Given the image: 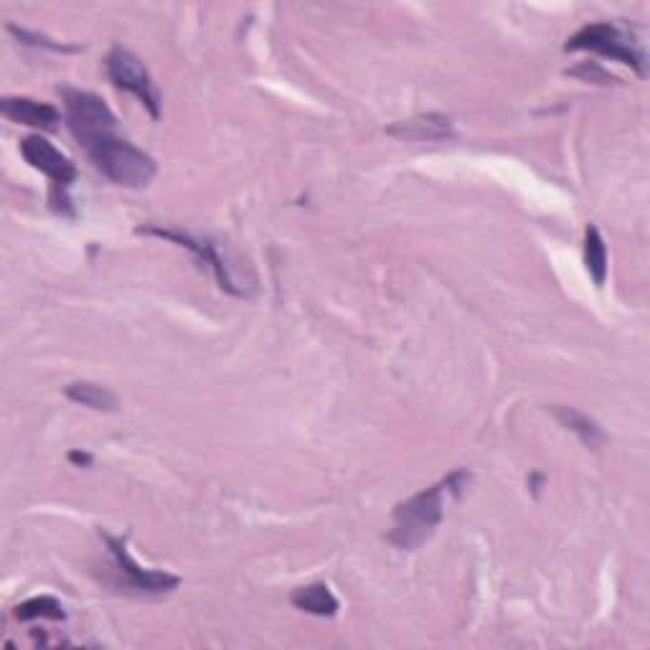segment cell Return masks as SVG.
<instances>
[{
	"mask_svg": "<svg viewBox=\"0 0 650 650\" xmlns=\"http://www.w3.org/2000/svg\"><path fill=\"white\" fill-rule=\"evenodd\" d=\"M81 148L87 150L89 160L94 162V168L104 178H110L117 186H125V189H145L158 170L156 160L148 153L135 148L133 143H127L117 133L97 135L92 141L81 143Z\"/></svg>",
	"mask_w": 650,
	"mask_h": 650,
	"instance_id": "obj_2",
	"label": "cell"
},
{
	"mask_svg": "<svg viewBox=\"0 0 650 650\" xmlns=\"http://www.w3.org/2000/svg\"><path fill=\"white\" fill-rule=\"evenodd\" d=\"M21 156L38 173H44L48 181H52V193H48V201H52V209L61 216H75V206H71L69 189L71 183L77 181V166L71 162L61 150H56L46 137L41 135H29L21 141Z\"/></svg>",
	"mask_w": 650,
	"mask_h": 650,
	"instance_id": "obj_5",
	"label": "cell"
},
{
	"mask_svg": "<svg viewBox=\"0 0 650 650\" xmlns=\"http://www.w3.org/2000/svg\"><path fill=\"white\" fill-rule=\"evenodd\" d=\"M569 75L580 77L582 81H595V85H617V81H620L617 77L607 75L603 67H597V64H592V61H584V64H580V67L569 69Z\"/></svg>",
	"mask_w": 650,
	"mask_h": 650,
	"instance_id": "obj_17",
	"label": "cell"
},
{
	"mask_svg": "<svg viewBox=\"0 0 650 650\" xmlns=\"http://www.w3.org/2000/svg\"><path fill=\"white\" fill-rule=\"evenodd\" d=\"M64 110H67V125L79 143L92 141L97 135H108L117 130V117L110 104L92 92L81 89H61Z\"/></svg>",
	"mask_w": 650,
	"mask_h": 650,
	"instance_id": "obj_7",
	"label": "cell"
},
{
	"mask_svg": "<svg viewBox=\"0 0 650 650\" xmlns=\"http://www.w3.org/2000/svg\"><path fill=\"white\" fill-rule=\"evenodd\" d=\"M67 396L71 402L81 406H89L94 412H115L117 410V396L110 392L108 386L94 384V381H75L67 386Z\"/></svg>",
	"mask_w": 650,
	"mask_h": 650,
	"instance_id": "obj_14",
	"label": "cell"
},
{
	"mask_svg": "<svg viewBox=\"0 0 650 650\" xmlns=\"http://www.w3.org/2000/svg\"><path fill=\"white\" fill-rule=\"evenodd\" d=\"M564 52H595L599 56H609L613 61H620L630 67L636 75H646V54L638 46V41L630 36V31L613 21H597L576 31L572 38H567Z\"/></svg>",
	"mask_w": 650,
	"mask_h": 650,
	"instance_id": "obj_4",
	"label": "cell"
},
{
	"mask_svg": "<svg viewBox=\"0 0 650 650\" xmlns=\"http://www.w3.org/2000/svg\"><path fill=\"white\" fill-rule=\"evenodd\" d=\"M386 135L404 143H440L452 141L455 125L450 117L440 115V112H427V115L394 122L392 127H386Z\"/></svg>",
	"mask_w": 650,
	"mask_h": 650,
	"instance_id": "obj_9",
	"label": "cell"
},
{
	"mask_svg": "<svg viewBox=\"0 0 650 650\" xmlns=\"http://www.w3.org/2000/svg\"><path fill=\"white\" fill-rule=\"evenodd\" d=\"M137 234H145V237H158V239H168L178 244V247L189 249L193 257L199 259L201 267H209L214 272V278L218 282V288L224 292H229L234 298H251L255 295V288L247 282H242L237 274V262L232 257H226V251L222 249V244L211 242L206 237H197L191 232H181V229H162V226H141Z\"/></svg>",
	"mask_w": 650,
	"mask_h": 650,
	"instance_id": "obj_3",
	"label": "cell"
},
{
	"mask_svg": "<svg viewBox=\"0 0 650 650\" xmlns=\"http://www.w3.org/2000/svg\"><path fill=\"white\" fill-rule=\"evenodd\" d=\"M551 412H554V417L562 422L569 433H574L584 445L592 447V450H597V447L605 442L603 427H599L590 414L574 410V406H554Z\"/></svg>",
	"mask_w": 650,
	"mask_h": 650,
	"instance_id": "obj_12",
	"label": "cell"
},
{
	"mask_svg": "<svg viewBox=\"0 0 650 650\" xmlns=\"http://www.w3.org/2000/svg\"><path fill=\"white\" fill-rule=\"evenodd\" d=\"M67 458H69V462H75L77 468H89L94 462V455L87 452V450H71Z\"/></svg>",
	"mask_w": 650,
	"mask_h": 650,
	"instance_id": "obj_18",
	"label": "cell"
},
{
	"mask_svg": "<svg viewBox=\"0 0 650 650\" xmlns=\"http://www.w3.org/2000/svg\"><path fill=\"white\" fill-rule=\"evenodd\" d=\"M15 617H19L21 623H31V620H38V617H44V620H67V613H64L61 603L52 595H41V597H31L26 603H21L15 607Z\"/></svg>",
	"mask_w": 650,
	"mask_h": 650,
	"instance_id": "obj_15",
	"label": "cell"
},
{
	"mask_svg": "<svg viewBox=\"0 0 650 650\" xmlns=\"http://www.w3.org/2000/svg\"><path fill=\"white\" fill-rule=\"evenodd\" d=\"M100 536L108 541V549L115 564L120 569V574L125 576V582L130 587L137 592H148V595H162V592H173L181 580L170 572H158V569H145L133 559V554L127 551V541L117 539L108 531H100Z\"/></svg>",
	"mask_w": 650,
	"mask_h": 650,
	"instance_id": "obj_8",
	"label": "cell"
},
{
	"mask_svg": "<svg viewBox=\"0 0 650 650\" xmlns=\"http://www.w3.org/2000/svg\"><path fill=\"white\" fill-rule=\"evenodd\" d=\"M290 603L295 605L298 609H303V613L315 615V617H333L338 613V599L330 592L328 584H323V582L298 587L290 595Z\"/></svg>",
	"mask_w": 650,
	"mask_h": 650,
	"instance_id": "obj_11",
	"label": "cell"
},
{
	"mask_svg": "<svg viewBox=\"0 0 650 650\" xmlns=\"http://www.w3.org/2000/svg\"><path fill=\"white\" fill-rule=\"evenodd\" d=\"M584 267H587L595 288H605L607 280V247L595 224L584 229Z\"/></svg>",
	"mask_w": 650,
	"mask_h": 650,
	"instance_id": "obj_13",
	"label": "cell"
},
{
	"mask_svg": "<svg viewBox=\"0 0 650 650\" xmlns=\"http://www.w3.org/2000/svg\"><path fill=\"white\" fill-rule=\"evenodd\" d=\"M8 31L19 38V44H26V46H36V48H48V52H79V46H69V44H56V41L34 34V31H26V29H19V26H8Z\"/></svg>",
	"mask_w": 650,
	"mask_h": 650,
	"instance_id": "obj_16",
	"label": "cell"
},
{
	"mask_svg": "<svg viewBox=\"0 0 650 650\" xmlns=\"http://www.w3.org/2000/svg\"><path fill=\"white\" fill-rule=\"evenodd\" d=\"M470 483V473L466 470H455L433 488L412 495V498L402 501L392 514V531H389V541L396 549L414 551L422 543L429 541L437 531V526L445 518V493H462Z\"/></svg>",
	"mask_w": 650,
	"mask_h": 650,
	"instance_id": "obj_1",
	"label": "cell"
},
{
	"mask_svg": "<svg viewBox=\"0 0 650 650\" xmlns=\"http://www.w3.org/2000/svg\"><path fill=\"white\" fill-rule=\"evenodd\" d=\"M104 69H108L112 85L135 94L143 108L150 112V117H160V92L141 56L130 52V48L112 46L108 59H104Z\"/></svg>",
	"mask_w": 650,
	"mask_h": 650,
	"instance_id": "obj_6",
	"label": "cell"
},
{
	"mask_svg": "<svg viewBox=\"0 0 650 650\" xmlns=\"http://www.w3.org/2000/svg\"><path fill=\"white\" fill-rule=\"evenodd\" d=\"M0 112H3V117L19 122V125H29L36 130H56L61 120L59 110L46 102L31 100V97H3L0 100Z\"/></svg>",
	"mask_w": 650,
	"mask_h": 650,
	"instance_id": "obj_10",
	"label": "cell"
}]
</instances>
